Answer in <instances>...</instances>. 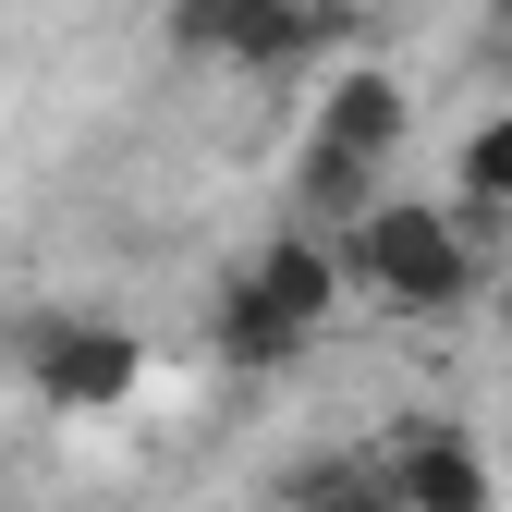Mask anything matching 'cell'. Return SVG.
<instances>
[{"mask_svg": "<svg viewBox=\"0 0 512 512\" xmlns=\"http://www.w3.org/2000/svg\"><path fill=\"white\" fill-rule=\"evenodd\" d=\"M244 281H256V293H269V305L293 317V330H305V342H317V330H330V317L354 305V269H342V244H330V232H305V220H293V232H269V244H256V256H244Z\"/></svg>", "mask_w": 512, "mask_h": 512, "instance_id": "cell-6", "label": "cell"}, {"mask_svg": "<svg viewBox=\"0 0 512 512\" xmlns=\"http://www.w3.org/2000/svg\"><path fill=\"white\" fill-rule=\"evenodd\" d=\"M415 135V86L391 74V61H330V86H317V135L305 147H330L354 171H391Z\"/></svg>", "mask_w": 512, "mask_h": 512, "instance_id": "cell-5", "label": "cell"}, {"mask_svg": "<svg viewBox=\"0 0 512 512\" xmlns=\"http://www.w3.org/2000/svg\"><path fill=\"white\" fill-rule=\"evenodd\" d=\"M452 196H464V220H512V110H488L452 147Z\"/></svg>", "mask_w": 512, "mask_h": 512, "instance_id": "cell-8", "label": "cell"}, {"mask_svg": "<svg viewBox=\"0 0 512 512\" xmlns=\"http://www.w3.org/2000/svg\"><path fill=\"white\" fill-rule=\"evenodd\" d=\"M354 37L342 0H159V49L196 61V74H305Z\"/></svg>", "mask_w": 512, "mask_h": 512, "instance_id": "cell-2", "label": "cell"}, {"mask_svg": "<svg viewBox=\"0 0 512 512\" xmlns=\"http://www.w3.org/2000/svg\"><path fill=\"white\" fill-rule=\"evenodd\" d=\"M293 512H403V488L378 476V452H330L293 476Z\"/></svg>", "mask_w": 512, "mask_h": 512, "instance_id": "cell-9", "label": "cell"}, {"mask_svg": "<svg viewBox=\"0 0 512 512\" xmlns=\"http://www.w3.org/2000/svg\"><path fill=\"white\" fill-rule=\"evenodd\" d=\"M500 25H512V0H500Z\"/></svg>", "mask_w": 512, "mask_h": 512, "instance_id": "cell-11", "label": "cell"}, {"mask_svg": "<svg viewBox=\"0 0 512 512\" xmlns=\"http://www.w3.org/2000/svg\"><path fill=\"white\" fill-rule=\"evenodd\" d=\"M330 244H342L354 293H366V305H391V317H464V305L500 281L488 256H476V232H464L452 208H427V196H378V208L342 220Z\"/></svg>", "mask_w": 512, "mask_h": 512, "instance_id": "cell-1", "label": "cell"}, {"mask_svg": "<svg viewBox=\"0 0 512 512\" xmlns=\"http://www.w3.org/2000/svg\"><path fill=\"white\" fill-rule=\"evenodd\" d=\"M366 452L403 488V512H500V464H488V439L464 415H391Z\"/></svg>", "mask_w": 512, "mask_h": 512, "instance_id": "cell-3", "label": "cell"}, {"mask_svg": "<svg viewBox=\"0 0 512 512\" xmlns=\"http://www.w3.org/2000/svg\"><path fill=\"white\" fill-rule=\"evenodd\" d=\"M488 317H500V342H512V269H500V281H488Z\"/></svg>", "mask_w": 512, "mask_h": 512, "instance_id": "cell-10", "label": "cell"}, {"mask_svg": "<svg viewBox=\"0 0 512 512\" xmlns=\"http://www.w3.org/2000/svg\"><path fill=\"white\" fill-rule=\"evenodd\" d=\"M208 354H220V366H244V378H281V366H305V330H293V317L256 293L244 269H232V281H220V305H208Z\"/></svg>", "mask_w": 512, "mask_h": 512, "instance_id": "cell-7", "label": "cell"}, {"mask_svg": "<svg viewBox=\"0 0 512 512\" xmlns=\"http://www.w3.org/2000/svg\"><path fill=\"white\" fill-rule=\"evenodd\" d=\"M25 378H37V403H61V415H110V403L147 391V342L122 330V317H49L37 354H25Z\"/></svg>", "mask_w": 512, "mask_h": 512, "instance_id": "cell-4", "label": "cell"}]
</instances>
